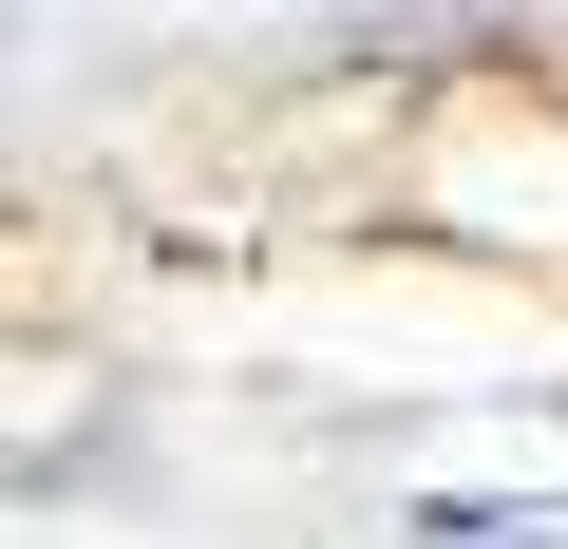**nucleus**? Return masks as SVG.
<instances>
[{
  "instance_id": "f257e3e1",
  "label": "nucleus",
  "mask_w": 568,
  "mask_h": 549,
  "mask_svg": "<svg viewBox=\"0 0 568 549\" xmlns=\"http://www.w3.org/2000/svg\"><path fill=\"white\" fill-rule=\"evenodd\" d=\"M417 549H568L549 511H417Z\"/></svg>"
}]
</instances>
